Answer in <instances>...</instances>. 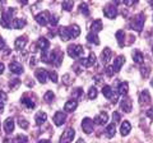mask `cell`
Here are the masks:
<instances>
[{"label": "cell", "mask_w": 153, "mask_h": 143, "mask_svg": "<svg viewBox=\"0 0 153 143\" xmlns=\"http://www.w3.org/2000/svg\"><path fill=\"white\" fill-rule=\"evenodd\" d=\"M144 21H146V17L143 16V14H138L131 19L130 22V27L133 28L134 31L137 32H142L143 30V26H144Z\"/></svg>", "instance_id": "obj_1"}, {"label": "cell", "mask_w": 153, "mask_h": 143, "mask_svg": "<svg viewBox=\"0 0 153 143\" xmlns=\"http://www.w3.org/2000/svg\"><path fill=\"white\" fill-rule=\"evenodd\" d=\"M14 9H7L5 12H3L1 16V21H0V25H1L4 28H10V25L13 23L12 17H13Z\"/></svg>", "instance_id": "obj_2"}, {"label": "cell", "mask_w": 153, "mask_h": 143, "mask_svg": "<svg viewBox=\"0 0 153 143\" xmlns=\"http://www.w3.org/2000/svg\"><path fill=\"white\" fill-rule=\"evenodd\" d=\"M61 61H63V52L59 50H54L50 52L49 55V64H52L55 66H60Z\"/></svg>", "instance_id": "obj_3"}, {"label": "cell", "mask_w": 153, "mask_h": 143, "mask_svg": "<svg viewBox=\"0 0 153 143\" xmlns=\"http://www.w3.org/2000/svg\"><path fill=\"white\" fill-rule=\"evenodd\" d=\"M83 46L82 45H70L68 46V54L70 58L73 59H79L80 56H83Z\"/></svg>", "instance_id": "obj_4"}, {"label": "cell", "mask_w": 153, "mask_h": 143, "mask_svg": "<svg viewBox=\"0 0 153 143\" xmlns=\"http://www.w3.org/2000/svg\"><path fill=\"white\" fill-rule=\"evenodd\" d=\"M103 14H105V17L108 18V19H114V18H116L117 9H116V7H115V4H112V3L107 4V5L103 8Z\"/></svg>", "instance_id": "obj_5"}, {"label": "cell", "mask_w": 153, "mask_h": 143, "mask_svg": "<svg viewBox=\"0 0 153 143\" xmlns=\"http://www.w3.org/2000/svg\"><path fill=\"white\" fill-rule=\"evenodd\" d=\"M74 136H75V132L74 129H71V128H68L64 133L63 136L60 137V143H70L71 141L74 139Z\"/></svg>", "instance_id": "obj_6"}, {"label": "cell", "mask_w": 153, "mask_h": 143, "mask_svg": "<svg viewBox=\"0 0 153 143\" xmlns=\"http://www.w3.org/2000/svg\"><path fill=\"white\" fill-rule=\"evenodd\" d=\"M102 93H103V96L106 97V98H108V100H112V104H115L117 101V95L116 93H114V91H112V88L110 87V86H105V87L102 88Z\"/></svg>", "instance_id": "obj_7"}, {"label": "cell", "mask_w": 153, "mask_h": 143, "mask_svg": "<svg viewBox=\"0 0 153 143\" xmlns=\"http://www.w3.org/2000/svg\"><path fill=\"white\" fill-rule=\"evenodd\" d=\"M66 32H68L69 39H76L80 35V27L78 25H71L66 27Z\"/></svg>", "instance_id": "obj_8"}, {"label": "cell", "mask_w": 153, "mask_h": 143, "mask_svg": "<svg viewBox=\"0 0 153 143\" xmlns=\"http://www.w3.org/2000/svg\"><path fill=\"white\" fill-rule=\"evenodd\" d=\"M94 63H96V55L93 54V52H91L87 59H84V58L79 59V64L83 65V66H85V68H89V66L94 65Z\"/></svg>", "instance_id": "obj_9"}, {"label": "cell", "mask_w": 153, "mask_h": 143, "mask_svg": "<svg viewBox=\"0 0 153 143\" xmlns=\"http://www.w3.org/2000/svg\"><path fill=\"white\" fill-rule=\"evenodd\" d=\"M82 129L84 133H87V134H89V133H92L93 130V121L92 119L89 118H84L82 120Z\"/></svg>", "instance_id": "obj_10"}, {"label": "cell", "mask_w": 153, "mask_h": 143, "mask_svg": "<svg viewBox=\"0 0 153 143\" xmlns=\"http://www.w3.org/2000/svg\"><path fill=\"white\" fill-rule=\"evenodd\" d=\"M36 21H37L38 25L46 26L47 23H49V21H50V14L47 12H42V13H40V14H37L36 16Z\"/></svg>", "instance_id": "obj_11"}, {"label": "cell", "mask_w": 153, "mask_h": 143, "mask_svg": "<svg viewBox=\"0 0 153 143\" xmlns=\"http://www.w3.org/2000/svg\"><path fill=\"white\" fill-rule=\"evenodd\" d=\"M120 107H121V110H123L124 112H126V114L130 112L131 109H133V104H131V101H130V98H128V97L123 98L121 101H120Z\"/></svg>", "instance_id": "obj_12"}, {"label": "cell", "mask_w": 153, "mask_h": 143, "mask_svg": "<svg viewBox=\"0 0 153 143\" xmlns=\"http://www.w3.org/2000/svg\"><path fill=\"white\" fill-rule=\"evenodd\" d=\"M65 120H66V114L63 112V111H57L54 115V123H55V125H57V127L63 125V124L65 123Z\"/></svg>", "instance_id": "obj_13"}, {"label": "cell", "mask_w": 153, "mask_h": 143, "mask_svg": "<svg viewBox=\"0 0 153 143\" xmlns=\"http://www.w3.org/2000/svg\"><path fill=\"white\" fill-rule=\"evenodd\" d=\"M35 75H36V78L38 79V82H41V83H44V84L46 83V80H47V72L45 69H42V68L36 69Z\"/></svg>", "instance_id": "obj_14"}, {"label": "cell", "mask_w": 153, "mask_h": 143, "mask_svg": "<svg viewBox=\"0 0 153 143\" xmlns=\"http://www.w3.org/2000/svg\"><path fill=\"white\" fill-rule=\"evenodd\" d=\"M9 69H10V72L14 74H22L23 72H25L23 66L19 63H17V61H12V63L9 64Z\"/></svg>", "instance_id": "obj_15"}, {"label": "cell", "mask_w": 153, "mask_h": 143, "mask_svg": "<svg viewBox=\"0 0 153 143\" xmlns=\"http://www.w3.org/2000/svg\"><path fill=\"white\" fill-rule=\"evenodd\" d=\"M107 120H108L107 112L102 111L101 114H98V115L94 118V120H93V121H94L96 124H98V125H103V124H106V123H107Z\"/></svg>", "instance_id": "obj_16"}, {"label": "cell", "mask_w": 153, "mask_h": 143, "mask_svg": "<svg viewBox=\"0 0 153 143\" xmlns=\"http://www.w3.org/2000/svg\"><path fill=\"white\" fill-rule=\"evenodd\" d=\"M26 45H27V37L26 36L18 37V39L16 40V42H14V47H16L17 50H23Z\"/></svg>", "instance_id": "obj_17"}, {"label": "cell", "mask_w": 153, "mask_h": 143, "mask_svg": "<svg viewBox=\"0 0 153 143\" xmlns=\"http://www.w3.org/2000/svg\"><path fill=\"white\" fill-rule=\"evenodd\" d=\"M111 55H112V51L110 50L108 47H105L103 51H102V54H101V63L102 64H107L108 61H110Z\"/></svg>", "instance_id": "obj_18"}, {"label": "cell", "mask_w": 153, "mask_h": 143, "mask_svg": "<svg viewBox=\"0 0 153 143\" xmlns=\"http://www.w3.org/2000/svg\"><path fill=\"white\" fill-rule=\"evenodd\" d=\"M139 102L142 105H148L151 102V95H149V92H148L147 89H144V91L140 92V95H139Z\"/></svg>", "instance_id": "obj_19"}, {"label": "cell", "mask_w": 153, "mask_h": 143, "mask_svg": "<svg viewBox=\"0 0 153 143\" xmlns=\"http://www.w3.org/2000/svg\"><path fill=\"white\" fill-rule=\"evenodd\" d=\"M78 107V102L75 100H69V101L65 102V106H64V110L68 111V112H73L75 109Z\"/></svg>", "instance_id": "obj_20"}, {"label": "cell", "mask_w": 153, "mask_h": 143, "mask_svg": "<svg viewBox=\"0 0 153 143\" xmlns=\"http://www.w3.org/2000/svg\"><path fill=\"white\" fill-rule=\"evenodd\" d=\"M125 63V58H124L123 55H119L116 59H115V61H114V70H115V73H116V72H119L120 70V68L123 66V64Z\"/></svg>", "instance_id": "obj_21"}, {"label": "cell", "mask_w": 153, "mask_h": 143, "mask_svg": "<svg viewBox=\"0 0 153 143\" xmlns=\"http://www.w3.org/2000/svg\"><path fill=\"white\" fill-rule=\"evenodd\" d=\"M102 21L101 19H96L92 22V25H91V32H93V33H98L100 31L102 30Z\"/></svg>", "instance_id": "obj_22"}, {"label": "cell", "mask_w": 153, "mask_h": 143, "mask_svg": "<svg viewBox=\"0 0 153 143\" xmlns=\"http://www.w3.org/2000/svg\"><path fill=\"white\" fill-rule=\"evenodd\" d=\"M130 130H131V124L129 123L128 120H125V121H123V124H121V127H120V133H121V136H128L129 133H130Z\"/></svg>", "instance_id": "obj_23"}, {"label": "cell", "mask_w": 153, "mask_h": 143, "mask_svg": "<svg viewBox=\"0 0 153 143\" xmlns=\"http://www.w3.org/2000/svg\"><path fill=\"white\" fill-rule=\"evenodd\" d=\"M37 46H38V49H41V51H45L50 47V42L45 37H40L37 41Z\"/></svg>", "instance_id": "obj_24"}, {"label": "cell", "mask_w": 153, "mask_h": 143, "mask_svg": "<svg viewBox=\"0 0 153 143\" xmlns=\"http://www.w3.org/2000/svg\"><path fill=\"white\" fill-rule=\"evenodd\" d=\"M131 56H133V60L135 61L137 64H142L143 61H144V56H143V54L139 50H134L131 52Z\"/></svg>", "instance_id": "obj_25"}, {"label": "cell", "mask_w": 153, "mask_h": 143, "mask_svg": "<svg viewBox=\"0 0 153 143\" xmlns=\"http://www.w3.org/2000/svg\"><path fill=\"white\" fill-rule=\"evenodd\" d=\"M35 120H36V124H37V125H41V124H44V123L47 120L46 112H44V111H38V112L36 114V116H35Z\"/></svg>", "instance_id": "obj_26"}, {"label": "cell", "mask_w": 153, "mask_h": 143, "mask_svg": "<svg viewBox=\"0 0 153 143\" xmlns=\"http://www.w3.org/2000/svg\"><path fill=\"white\" fill-rule=\"evenodd\" d=\"M4 129L7 133H12L14 130V120L12 118H8L5 121H4Z\"/></svg>", "instance_id": "obj_27"}, {"label": "cell", "mask_w": 153, "mask_h": 143, "mask_svg": "<svg viewBox=\"0 0 153 143\" xmlns=\"http://www.w3.org/2000/svg\"><path fill=\"white\" fill-rule=\"evenodd\" d=\"M129 92V84L126 82H121L119 84V88H117V93L119 95H123V96H126Z\"/></svg>", "instance_id": "obj_28"}, {"label": "cell", "mask_w": 153, "mask_h": 143, "mask_svg": "<svg viewBox=\"0 0 153 143\" xmlns=\"http://www.w3.org/2000/svg\"><path fill=\"white\" fill-rule=\"evenodd\" d=\"M21 102H22V105H25V106L27 107V109H33L36 106V104H35V101H33L32 98H30V97H27V96H25V97H22V100H21Z\"/></svg>", "instance_id": "obj_29"}, {"label": "cell", "mask_w": 153, "mask_h": 143, "mask_svg": "<svg viewBox=\"0 0 153 143\" xmlns=\"http://www.w3.org/2000/svg\"><path fill=\"white\" fill-rule=\"evenodd\" d=\"M87 41L91 42V44H94V45L100 44V39H98L97 33H93V32H89L87 35Z\"/></svg>", "instance_id": "obj_30"}, {"label": "cell", "mask_w": 153, "mask_h": 143, "mask_svg": "<svg viewBox=\"0 0 153 143\" xmlns=\"http://www.w3.org/2000/svg\"><path fill=\"white\" fill-rule=\"evenodd\" d=\"M26 26V21L25 19H13L12 27L16 28V30H19V28H23Z\"/></svg>", "instance_id": "obj_31"}, {"label": "cell", "mask_w": 153, "mask_h": 143, "mask_svg": "<svg viewBox=\"0 0 153 143\" xmlns=\"http://www.w3.org/2000/svg\"><path fill=\"white\" fill-rule=\"evenodd\" d=\"M59 36L61 37V40L63 41H68L69 40L68 32H66V27H60L59 28Z\"/></svg>", "instance_id": "obj_32"}, {"label": "cell", "mask_w": 153, "mask_h": 143, "mask_svg": "<svg viewBox=\"0 0 153 143\" xmlns=\"http://www.w3.org/2000/svg\"><path fill=\"white\" fill-rule=\"evenodd\" d=\"M124 37H125V35H124L123 31H117V32H116V39H117L119 46H120V47L124 46Z\"/></svg>", "instance_id": "obj_33"}, {"label": "cell", "mask_w": 153, "mask_h": 143, "mask_svg": "<svg viewBox=\"0 0 153 143\" xmlns=\"http://www.w3.org/2000/svg\"><path fill=\"white\" fill-rule=\"evenodd\" d=\"M61 7H63L64 10L69 12V10H71V8H73V1H71V0H66V1H63V3H61Z\"/></svg>", "instance_id": "obj_34"}, {"label": "cell", "mask_w": 153, "mask_h": 143, "mask_svg": "<svg viewBox=\"0 0 153 143\" xmlns=\"http://www.w3.org/2000/svg\"><path fill=\"white\" fill-rule=\"evenodd\" d=\"M106 136L108 138H112L115 136V125L114 124H110V125L106 128Z\"/></svg>", "instance_id": "obj_35"}, {"label": "cell", "mask_w": 153, "mask_h": 143, "mask_svg": "<svg viewBox=\"0 0 153 143\" xmlns=\"http://www.w3.org/2000/svg\"><path fill=\"white\" fill-rule=\"evenodd\" d=\"M79 10H80V13H82V14H84L85 17L89 16V9H88V5L85 3L80 4V5H79Z\"/></svg>", "instance_id": "obj_36"}, {"label": "cell", "mask_w": 153, "mask_h": 143, "mask_svg": "<svg viewBox=\"0 0 153 143\" xmlns=\"http://www.w3.org/2000/svg\"><path fill=\"white\" fill-rule=\"evenodd\" d=\"M97 89H96V87H91L88 89V98L89 100H94L96 97H97Z\"/></svg>", "instance_id": "obj_37"}, {"label": "cell", "mask_w": 153, "mask_h": 143, "mask_svg": "<svg viewBox=\"0 0 153 143\" xmlns=\"http://www.w3.org/2000/svg\"><path fill=\"white\" fill-rule=\"evenodd\" d=\"M54 98H55V93L52 92V91H47L45 93V96H44V100H45L46 102H51Z\"/></svg>", "instance_id": "obj_38"}, {"label": "cell", "mask_w": 153, "mask_h": 143, "mask_svg": "<svg viewBox=\"0 0 153 143\" xmlns=\"http://www.w3.org/2000/svg\"><path fill=\"white\" fill-rule=\"evenodd\" d=\"M13 143H28V139H27L26 136L21 134V136H17L16 137V139L13 141Z\"/></svg>", "instance_id": "obj_39"}, {"label": "cell", "mask_w": 153, "mask_h": 143, "mask_svg": "<svg viewBox=\"0 0 153 143\" xmlns=\"http://www.w3.org/2000/svg\"><path fill=\"white\" fill-rule=\"evenodd\" d=\"M82 95H83V89L80 88V87H78V88H75L74 91H73L71 96H73L74 98H79V97H82Z\"/></svg>", "instance_id": "obj_40"}, {"label": "cell", "mask_w": 153, "mask_h": 143, "mask_svg": "<svg viewBox=\"0 0 153 143\" xmlns=\"http://www.w3.org/2000/svg\"><path fill=\"white\" fill-rule=\"evenodd\" d=\"M120 119H121L120 112H117V111L112 112V123H114V125H115V124H119V123H120Z\"/></svg>", "instance_id": "obj_41"}, {"label": "cell", "mask_w": 153, "mask_h": 143, "mask_svg": "<svg viewBox=\"0 0 153 143\" xmlns=\"http://www.w3.org/2000/svg\"><path fill=\"white\" fill-rule=\"evenodd\" d=\"M18 124H19V127H21L22 129H27L28 128V121L26 120L25 118H19L18 119Z\"/></svg>", "instance_id": "obj_42"}, {"label": "cell", "mask_w": 153, "mask_h": 143, "mask_svg": "<svg viewBox=\"0 0 153 143\" xmlns=\"http://www.w3.org/2000/svg\"><path fill=\"white\" fill-rule=\"evenodd\" d=\"M47 74H49L50 79H51V80H52V82H54V83H56V82H57V73H56L55 70H50V72H49V73H47Z\"/></svg>", "instance_id": "obj_43"}, {"label": "cell", "mask_w": 153, "mask_h": 143, "mask_svg": "<svg viewBox=\"0 0 153 143\" xmlns=\"http://www.w3.org/2000/svg\"><path fill=\"white\" fill-rule=\"evenodd\" d=\"M57 22H59V17L55 16V14H51L49 23H51V26H56V25H57Z\"/></svg>", "instance_id": "obj_44"}, {"label": "cell", "mask_w": 153, "mask_h": 143, "mask_svg": "<svg viewBox=\"0 0 153 143\" xmlns=\"http://www.w3.org/2000/svg\"><path fill=\"white\" fill-rule=\"evenodd\" d=\"M140 72H142V77L143 78H147L148 75H149V68H148V66H143V68L140 69Z\"/></svg>", "instance_id": "obj_45"}, {"label": "cell", "mask_w": 153, "mask_h": 143, "mask_svg": "<svg viewBox=\"0 0 153 143\" xmlns=\"http://www.w3.org/2000/svg\"><path fill=\"white\" fill-rule=\"evenodd\" d=\"M19 84H21V80H19V79H14V80H12V82L9 83V87H10L12 89H14V88H17Z\"/></svg>", "instance_id": "obj_46"}, {"label": "cell", "mask_w": 153, "mask_h": 143, "mask_svg": "<svg viewBox=\"0 0 153 143\" xmlns=\"http://www.w3.org/2000/svg\"><path fill=\"white\" fill-rule=\"evenodd\" d=\"M7 100H8L7 93L4 92V91H0V104H5Z\"/></svg>", "instance_id": "obj_47"}, {"label": "cell", "mask_w": 153, "mask_h": 143, "mask_svg": "<svg viewBox=\"0 0 153 143\" xmlns=\"http://www.w3.org/2000/svg\"><path fill=\"white\" fill-rule=\"evenodd\" d=\"M106 72H107V75H108V77H112L114 73H115V70H114L112 66H107V68H106Z\"/></svg>", "instance_id": "obj_48"}, {"label": "cell", "mask_w": 153, "mask_h": 143, "mask_svg": "<svg viewBox=\"0 0 153 143\" xmlns=\"http://www.w3.org/2000/svg\"><path fill=\"white\" fill-rule=\"evenodd\" d=\"M63 82H64L65 84H70L71 80H70V75H69V74H65V75H64V77H63Z\"/></svg>", "instance_id": "obj_49"}, {"label": "cell", "mask_w": 153, "mask_h": 143, "mask_svg": "<svg viewBox=\"0 0 153 143\" xmlns=\"http://www.w3.org/2000/svg\"><path fill=\"white\" fill-rule=\"evenodd\" d=\"M4 49H7V46H5V41L3 40V37H0V50H4Z\"/></svg>", "instance_id": "obj_50"}, {"label": "cell", "mask_w": 153, "mask_h": 143, "mask_svg": "<svg viewBox=\"0 0 153 143\" xmlns=\"http://www.w3.org/2000/svg\"><path fill=\"white\" fill-rule=\"evenodd\" d=\"M147 116L149 118V119H152V120H153V107H151L149 110L147 111Z\"/></svg>", "instance_id": "obj_51"}, {"label": "cell", "mask_w": 153, "mask_h": 143, "mask_svg": "<svg viewBox=\"0 0 153 143\" xmlns=\"http://www.w3.org/2000/svg\"><path fill=\"white\" fill-rule=\"evenodd\" d=\"M94 82L96 83H101L102 82V77H101V75H96V77H94Z\"/></svg>", "instance_id": "obj_52"}, {"label": "cell", "mask_w": 153, "mask_h": 143, "mask_svg": "<svg viewBox=\"0 0 153 143\" xmlns=\"http://www.w3.org/2000/svg\"><path fill=\"white\" fill-rule=\"evenodd\" d=\"M124 4H125V5H133V4H135V1H131V0H125V1H124Z\"/></svg>", "instance_id": "obj_53"}, {"label": "cell", "mask_w": 153, "mask_h": 143, "mask_svg": "<svg viewBox=\"0 0 153 143\" xmlns=\"http://www.w3.org/2000/svg\"><path fill=\"white\" fill-rule=\"evenodd\" d=\"M30 64H31L32 66H33V65H36V59H35V58H32L31 61H30Z\"/></svg>", "instance_id": "obj_54"}, {"label": "cell", "mask_w": 153, "mask_h": 143, "mask_svg": "<svg viewBox=\"0 0 153 143\" xmlns=\"http://www.w3.org/2000/svg\"><path fill=\"white\" fill-rule=\"evenodd\" d=\"M4 72V64L3 63H0V74H1Z\"/></svg>", "instance_id": "obj_55"}, {"label": "cell", "mask_w": 153, "mask_h": 143, "mask_svg": "<svg viewBox=\"0 0 153 143\" xmlns=\"http://www.w3.org/2000/svg\"><path fill=\"white\" fill-rule=\"evenodd\" d=\"M4 111V104H0V114H3Z\"/></svg>", "instance_id": "obj_56"}, {"label": "cell", "mask_w": 153, "mask_h": 143, "mask_svg": "<svg viewBox=\"0 0 153 143\" xmlns=\"http://www.w3.org/2000/svg\"><path fill=\"white\" fill-rule=\"evenodd\" d=\"M38 143H51V142H50V141H47V139H41Z\"/></svg>", "instance_id": "obj_57"}, {"label": "cell", "mask_w": 153, "mask_h": 143, "mask_svg": "<svg viewBox=\"0 0 153 143\" xmlns=\"http://www.w3.org/2000/svg\"><path fill=\"white\" fill-rule=\"evenodd\" d=\"M4 143H12V141L9 138H7V139H4Z\"/></svg>", "instance_id": "obj_58"}, {"label": "cell", "mask_w": 153, "mask_h": 143, "mask_svg": "<svg viewBox=\"0 0 153 143\" xmlns=\"http://www.w3.org/2000/svg\"><path fill=\"white\" fill-rule=\"evenodd\" d=\"M76 143H85L83 139H78V142H76Z\"/></svg>", "instance_id": "obj_59"}, {"label": "cell", "mask_w": 153, "mask_h": 143, "mask_svg": "<svg viewBox=\"0 0 153 143\" xmlns=\"http://www.w3.org/2000/svg\"><path fill=\"white\" fill-rule=\"evenodd\" d=\"M151 84H152V86H153V79H152V82H151Z\"/></svg>", "instance_id": "obj_60"}, {"label": "cell", "mask_w": 153, "mask_h": 143, "mask_svg": "<svg viewBox=\"0 0 153 143\" xmlns=\"http://www.w3.org/2000/svg\"><path fill=\"white\" fill-rule=\"evenodd\" d=\"M152 52H153V47H152Z\"/></svg>", "instance_id": "obj_61"}]
</instances>
